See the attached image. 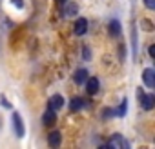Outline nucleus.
<instances>
[{
    "label": "nucleus",
    "instance_id": "obj_9",
    "mask_svg": "<svg viewBox=\"0 0 155 149\" xmlns=\"http://www.w3.org/2000/svg\"><path fill=\"white\" fill-rule=\"evenodd\" d=\"M108 31H110V35H111L113 38L120 36V33H122V26H120V22H119L117 18H113V20L110 22V26H108Z\"/></svg>",
    "mask_w": 155,
    "mask_h": 149
},
{
    "label": "nucleus",
    "instance_id": "obj_2",
    "mask_svg": "<svg viewBox=\"0 0 155 149\" xmlns=\"http://www.w3.org/2000/svg\"><path fill=\"white\" fill-rule=\"evenodd\" d=\"M104 147H111V149H128V147H130V144H128V142L122 138V135L115 133V135L110 138L108 145H104Z\"/></svg>",
    "mask_w": 155,
    "mask_h": 149
},
{
    "label": "nucleus",
    "instance_id": "obj_5",
    "mask_svg": "<svg viewBox=\"0 0 155 149\" xmlns=\"http://www.w3.org/2000/svg\"><path fill=\"white\" fill-rule=\"evenodd\" d=\"M73 33L77 35V36H82V35H86L88 33V18H77V22H75V26H73Z\"/></svg>",
    "mask_w": 155,
    "mask_h": 149
},
{
    "label": "nucleus",
    "instance_id": "obj_6",
    "mask_svg": "<svg viewBox=\"0 0 155 149\" xmlns=\"http://www.w3.org/2000/svg\"><path fill=\"white\" fill-rule=\"evenodd\" d=\"M84 84H86V91H88V95H97V93H99L101 82H99L97 77H88V80H86Z\"/></svg>",
    "mask_w": 155,
    "mask_h": 149
},
{
    "label": "nucleus",
    "instance_id": "obj_13",
    "mask_svg": "<svg viewBox=\"0 0 155 149\" xmlns=\"http://www.w3.org/2000/svg\"><path fill=\"white\" fill-rule=\"evenodd\" d=\"M77 11H79V8H77V4H68V8H66V11H64V17H75L77 15Z\"/></svg>",
    "mask_w": 155,
    "mask_h": 149
},
{
    "label": "nucleus",
    "instance_id": "obj_3",
    "mask_svg": "<svg viewBox=\"0 0 155 149\" xmlns=\"http://www.w3.org/2000/svg\"><path fill=\"white\" fill-rule=\"evenodd\" d=\"M13 129H15V135L18 136V138H24V135H26V127H24V122H22V116L18 115V113H13Z\"/></svg>",
    "mask_w": 155,
    "mask_h": 149
},
{
    "label": "nucleus",
    "instance_id": "obj_19",
    "mask_svg": "<svg viewBox=\"0 0 155 149\" xmlns=\"http://www.w3.org/2000/svg\"><path fill=\"white\" fill-rule=\"evenodd\" d=\"M148 53H150V56H151V58H155V46H153V44L148 47Z\"/></svg>",
    "mask_w": 155,
    "mask_h": 149
},
{
    "label": "nucleus",
    "instance_id": "obj_18",
    "mask_svg": "<svg viewBox=\"0 0 155 149\" xmlns=\"http://www.w3.org/2000/svg\"><path fill=\"white\" fill-rule=\"evenodd\" d=\"M144 4L148 9H155V0H144Z\"/></svg>",
    "mask_w": 155,
    "mask_h": 149
},
{
    "label": "nucleus",
    "instance_id": "obj_16",
    "mask_svg": "<svg viewBox=\"0 0 155 149\" xmlns=\"http://www.w3.org/2000/svg\"><path fill=\"white\" fill-rule=\"evenodd\" d=\"M113 115H117V111H113V109H104V113H102V118L106 120V118H110V116H113Z\"/></svg>",
    "mask_w": 155,
    "mask_h": 149
},
{
    "label": "nucleus",
    "instance_id": "obj_7",
    "mask_svg": "<svg viewBox=\"0 0 155 149\" xmlns=\"http://www.w3.org/2000/svg\"><path fill=\"white\" fill-rule=\"evenodd\" d=\"M42 124H44L46 127H53V125L57 124V113H55L53 109H48V111L42 115Z\"/></svg>",
    "mask_w": 155,
    "mask_h": 149
},
{
    "label": "nucleus",
    "instance_id": "obj_15",
    "mask_svg": "<svg viewBox=\"0 0 155 149\" xmlns=\"http://www.w3.org/2000/svg\"><path fill=\"white\" fill-rule=\"evenodd\" d=\"M82 56H84V60H90V58H91V51H90V47H88V46H84V47H82Z\"/></svg>",
    "mask_w": 155,
    "mask_h": 149
},
{
    "label": "nucleus",
    "instance_id": "obj_10",
    "mask_svg": "<svg viewBox=\"0 0 155 149\" xmlns=\"http://www.w3.org/2000/svg\"><path fill=\"white\" fill-rule=\"evenodd\" d=\"M48 106H49V109H53V111H58V109H62V107H64V98H62L60 95H53V97L49 98Z\"/></svg>",
    "mask_w": 155,
    "mask_h": 149
},
{
    "label": "nucleus",
    "instance_id": "obj_20",
    "mask_svg": "<svg viewBox=\"0 0 155 149\" xmlns=\"http://www.w3.org/2000/svg\"><path fill=\"white\" fill-rule=\"evenodd\" d=\"M11 2H13V4H15V6H17L18 9H22V8H24V4H22V0H11Z\"/></svg>",
    "mask_w": 155,
    "mask_h": 149
},
{
    "label": "nucleus",
    "instance_id": "obj_1",
    "mask_svg": "<svg viewBox=\"0 0 155 149\" xmlns=\"http://www.w3.org/2000/svg\"><path fill=\"white\" fill-rule=\"evenodd\" d=\"M137 97H139V102H140V106H142L144 111H151V109L155 107V97H153L151 93H144V91L139 87V89H137Z\"/></svg>",
    "mask_w": 155,
    "mask_h": 149
},
{
    "label": "nucleus",
    "instance_id": "obj_22",
    "mask_svg": "<svg viewBox=\"0 0 155 149\" xmlns=\"http://www.w3.org/2000/svg\"><path fill=\"white\" fill-rule=\"evenodd\" d=\"M0 120H2V118H0Z\"/></svg>",
    "mask_w": 155,
    "mask_h": 149
},
{
    "label": "nucleus",
    "instance_id": "obj_8",
    "mask_svg": "<svg viewBox=\"0 0 155 149\" xmlns=\"http://www.w3.org/2000/svg\"><path fill=\"white\" fill-rule=\"evenodd\" d=\"M60 142H62V133L57 131V129H53V131L48 135V145H49V147H58Z\"/></svg>",
    "mask_w": 155,
    "mask_h": 149
},
{
    "label": "nucleus",
    "instance_id": "obj_4",
    "mask_svg": "<svg viewBox=\"0 0 155 149\" xmlns=\"http://www.w3.org/2000/svg\"><path fill=\"white\" fill-rule=\"evenodd\" d=\"M142 82H144V86L148 89H153L155 87V71L151 67H146L142 71Z\"/></svg>",
    "mask_w": 155,
    "mask_h": 149
},
{
    "label": "nucleus",
    "instance_id": "obj_21",
    "mask_svg": "<svg viewBox=\"0 0 155 149\" xmlns=\"http://www.w3.org/2000/svg\"><path fill=\"white\" fill-rule=\"evenodd\" d=\"M66 2H68V0H57V4H58V6H64Z\"/></svg>",
    "mask_w": 155,
    "mask_h": 149
},
{
    "label": "nucleus",
    "instance_id": "obj_14",
    "mask_svg": "<svg viewBox=\"0 0 155 149\" xmlns=\"http://www.w3.org/2000/svg\"><path fill=\"white\" fill-rule=\"evenodd\" d=\"M126 111H128V100L122 98V102H120V106H119V109H117V115H119V116H124Z\"/></svg>",
    "mask_w": 155,
    "mask_h": 149
},
{
    "label": "nucleus",
    "instance_id": "obj_17",
    "mask_svg": "<svg viewBox=\"0 0 155 149\" xmlns=\"http://www.w3.org/2000/svg\"><path fill=\"white\" fill-rule=\"evenodd\" d=\"M0 102H2V106H4L6 109H11V107H13V106H11V102H8L4 95H0Z\"/></svg>",
    "mask_w": 155,
    "mask_h": 149
},
{
    "label": "nucleus",
    "instance_id": "obj_12",
    "mask_svg": "<svg viewBox=\"0 0 155 149\" xmlns=\"http://www.w3.org/2000/svg\"><path fill=\"white\" fill-rule=\"evenodd\" d=\"M84 98H81V97H73L71 98V102H69V109L71 111H81L82 107H84Z\"/></svg>",
    "mask_w": 155,
    "mask_h": 149
},
{
    "label": "nucleus",
    "instance_id": "obj_11",
    "mask_svg": "<svg viewBox=\"0 0 155 149\" xmlns=\"http://www.w3.org/2000/svg\"><path fill=\"white\" fill-rule=\"evenodd\" d=\"M88 77H90V74H88V71L81 67V69H77V71H75V74H73V80H75V84L82 86V84L88 80Z\"/></svg>",
    "mask_w": 155,
    "mask_h": 149
}]
</instances>
